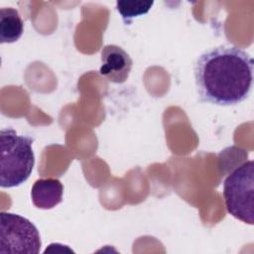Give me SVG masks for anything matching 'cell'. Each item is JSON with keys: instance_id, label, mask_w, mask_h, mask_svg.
I'll list each match as a JSON object with an SVG mask.
<instances>
[{"instance_id": "6da1fadb", "label": "cell", "mask_w": 254, "mask_h": 254, "mask_svg": "<svg viewBox=\"0 0 254 254\" xmlns=\"http://www.w3.org/2000/svg\"><path fill=\"white\" fill-rule=\"evenodd\" d=\"M193 73L202 101L220 106L236 105L250 94L253 60L238 47L221 45L198 56Z\"/></svg>"}, {"instance_id": "7a4b0ae2", "label": "cell", "mask_w": 254, "mask_h": 254, "mask_svg": "<svg viewBox=\"0 0 254 254\" xmlns=\"http://www.w3.org/2000/svg\"><path fill=\"white\" fill-rule=\"evenodd\" d=\"M34 139L11 128L0 131V186L10 189L25 183L35 165Z\"/></svg>"}, {"instance_id": "3957f363", "label": "cell", "mask_w": 254, "mask_h": 254, "mask_svg": "<svg viewBox=\"0 0 254 254\" xmlns=\"http://www.w3.org/2000/svg\"><path fill=\"white\" fill-rule=\"evenodd\" d=\"M223 197L229 214L247 224L254 223V163L236 168L223 183Z\"/></svg>"}, {"instance_id": "277c9868", "label": "cell", "mask_w": 254, "mask_h": 254, "mask_svg": "<svg viewBox=\"0 0 254 254\" xmlns=\"http://www.w3.org/2000/svg\"><path fill=\"white\" fill-rule=\"evenodd\" d=\"M42 246L37 227L16 213H0V253L38 254Z\"/></svg>"}, {"instance_id": "5b68a950", "label": "cell", "mask_w": 254, "mask_h": 254, "mask_svg": "<svg viewBox=\"0 0 254 254\" xmlns=\"http://www.w3.org/2000/svg\"><path fill=\"white\" fill-rule=\"evenodd\" d=\"M100 56L101 65L99 67V73L110 82H125L133 65L130 56L121 47L116 45L104 46Z\"/></svg>"}, {"instance_id": "8992f818", "label": "cell", "mask_w": 254, "mask_h": 254, "mask_svg": "<svg viewBox=\"0 0 254 254\" xmlns=\"http://www.w3.org/2000/svg\"><path fill=\"white\" fill-rule=\"evenodd\" d=\"M64 187L60 180L48 178L37 180L31 190L33 204L40 209H51L63 200Z\"/></svg>"}, {"instance_id": "52a82bcc", "label": "cell", "mask_w": 254, "mask_h": 254, "mask_svg": "<svg viewBox=\"0 0 254 254\" xmlns=\"http://www.w3.org/2000/svg\"><path fill=\"white\" fill-rule=\"evenodd\" d=\"M24 32V22L19 12L11 7L0 9V43L18 41Z\"/></svg>"}, {"instance_id": "ba28073f", "label": "cell", "mask_w": 254, "mask_h": 254, "mask_svg": "<svg viewBox=\"0 0 254 254\" xmlns=\"http://www.w3.org/2000/svg\"><path fill=\"white\" fill-rule=\"evenodd\" d=\"M153 5L154 1H117L116 10L127 25L131 19L147 14Z\"/></svg>"}]
</instances>
